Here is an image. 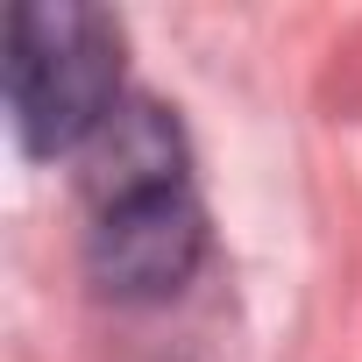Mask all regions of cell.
I'll return each mask as SVG.
<instances>
[{
  "mask_svg": "<svg viewBox=\"0 0 362 362\" xmlns=\"http://www.w3.org/2000/svg\"><path fill=\"white\" fill-rule=\"evenodd\" d=\"M8 128L29 163L86 156L107 121L128 107L121 93V22L86 0H22L8 15L0 57Z\"/></svg>",
  "mask_w": 362,
  "mask_h": 362,
  "instance_id": "obj_2",
  "label": "cell"
},
{
  "mask_svg": "<svg viewBox=\"0 0 362 362\" xmlns=\"http://www.w3.org/2000/svg\"><path fill=\"white\" fill-rule=\"evenodd\" d=\"M206 263V206L170 107L128 100L86 149V277L114 305H170Z\"/></svg>",
  "mask_w": 362,
  "mask_h": 362,
  "instance_id": "obj_1",
  "label": "cell"
}]
</instances>
